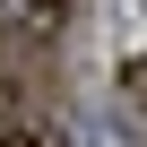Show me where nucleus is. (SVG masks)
I'll return each mask as SVG.
<instances>
[{
    "mask_svg": "<svg viewBox=\"0 0 147 147\" xmlns=\"http://www.w3.org/2000/svg\"><path fill=\"white\" fill-rule=\"evenodd\" d=\"M0 147H78L69 130H52L43 113H26V104H0Z\"/></svg>",
    "mask_w": 147,
    "mask_h": 147,
    "instance_id": "obj_1",
    "label": "nucleus"
},
{
    "mask_svg": "<svg viewBox=\"0 0 147 147\" xmlns=\"http://www.w3.org/2000/svg\"><path fill=\"white\" fill-rule=\"evenodd\" d=\"M121 104H130V113H147V52H138V61H121Z\"/></svg>",
    "mask_w": 147,
    "mask_h": 147,
    "instance_id": "obj_2",
    "label": "nucleus"
},
{
    "mask_svg": "<svg viewBox=\"0 0 147 147\" xmlns=\"http://www.w3.org/2000/svg\"><path fill=\"white\" fill-rule=\"evenodd\" d=\"M138 9H147V0H138Z\"/></svg>",
    "mask_w": 147,
    "mask_h": 147,
    "instance_id": "obj_3",
    "label": "nucleus"
}]
</instances>
